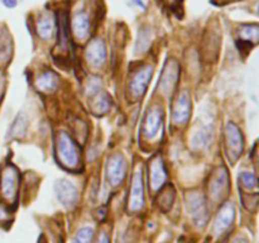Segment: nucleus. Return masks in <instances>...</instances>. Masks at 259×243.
<instances>
[{"label": "nucleus", "instance_id": "obj_26", "mask_svg": "<svg viewBox=\"0 0 259 243\" xmlns=\"http://www.w3.org/2000/svg\"><path fill=\"white\" fill-rule=\"evenodd\" d=\"M3 4L5 5L7 8H9V9H13V8L17 7V0H2Z\"/></svg>", "mask_w": 259, "mask_h": 243}, {"label": "nucleus", "instance_id": "obj_2", "mask_svg": "<svg viewBox=\"0 0 259 243\" xmlns=\"http://www.w3.org/2000/svg\"><path fill=\"white\" fill-rule=\"evenodd\" d=\"M187 210L191 215L192 220L197 227H205L209 219V209H207L206 200L204 195L197 191L187 194Z\"/></svg>", "mask_w": 259, "mask_h": 243}, {"label": "nucleus", "instance_id": "obj_27", "mask_svg": "<svg viewBox=\"0 0 259 243\" xmlns=\"http://www.w3.org/2000/svg\"><path fill=\"white\" fill-rule=\"evenodd\" d=\"M8 218V212L2 204H0V220H5Z\"/></svg>", "mask_w": 259, "mask_h": 243}, {"label": "nucleus", "instance_id": "obj_19", "mask_svg": "<svg viewBox=\"0 0 259 243\" xmlns=\"http://www.w3.org/2000/svg\"><path fill=\"white\" fill-rule=\"evenodd\" d=\"M238 34L240 37V42L242 43H249L252 42L253 45L258 42L259 37V29L257 24H250V25H243L240 29L238 30Z\"/></svg>", "mask_w": 259, "mask_h": 243}, {"label": "nucleus", "instance_id": "obj_10", "mask_svg": "<svg viewBox=\"0 0 259 243\" xmlns=\"http://www.w3.org/2000/svg\"><path fill=\"white\" fill-rule=\"evenodd\" d=\"M235 219V208L233 204H225L223 205L222 209L218 213L217 220L214 224V232L215 234L220 235L233 224Z\"/></svg>", "mask_w": 259, "mask_h": 243}, {"label": "nucleus", "instance_id": "obj_24", "mask_svg": "<svg viewBox=\"0 0 259 243\" xmlns=\"http://www.w3.org/2000/svg\"><path fill=\"white\" fill-rule=\"evenodd\" d=\"M174 197H175V191L172 187L169 190L168 189L163 190L162 194L159 195V199H158L159 207H161L163 210H168L169 208H171L172 202H174Z\"/></svg>", "mask_w": 259, "mask_h": 243}, {"label": "nucleus", "instance_id": "obj_13", "mask_svg": "<svg viewBox=\"0 0 259 243\" xmlns=\"http://www.w3.org/2000/svg\"><path fill=\"white\" fill-rule=\"evenodd\" d=\"M149 180H151V187L154 191L161 189L166 182L167 174L161 157H156L154 159H152L151 165H149Z\"/></svg>", "mask_w": 259, "mask_h": 243}, {"label": "nucleus", "instance_id": "obj_18", "mask_svg": "<svg viewBox=\"0 0 259 243\" xmlns=\"http://www.w3.org/2000/svg\"><path fill=\"white\" fill-rule=\"evenodd\" d=\"M53 29H55V20H53L52 15L45 14L40 17L37 22V32L42 38L47 39L52 35Z\"/></svg>", "mask_w": 259, "mask_h": 243}, {"label": "nucleus", "instance_id": "obj_21", "mask_svg": "<svg viewBox=\"0 0 259 243\" xmlns=\"http://www.w3.org/2000/svg\"><path fill=\"white\" fill-rule=\"evenodd\" d=\"M25 128H27V120L22 113L15 118L12 128H10V136L12 137H22L24 134Z\"/></svg>", "mask_w": 259, "mask_h": 243}, {"label": "nucleus", "instance_id": "obj_5", "mask_svg": "<svg viewBox=\"0 0 259 243\" xmlns=\"http://www.w3.org/2000/svg\"><path fill=\"white\" fill-rule=\"evenodd\" d=\"M180 76V66L175 60L168 61L163 68V72L161 76V83H159V88H161L162 93L166 95H171L174 93L175 88L177 85V80Z\"/></svg>", "mask_w": 259, "mask_h": 243}, {"label": "nucleus", "instance_id": "obj_8", "mask_svg": "<svg viewBox=\"0 0 259 243\" xmlns=\"http://www.w3.org/2000/svg\"><path fill=\"white\" fill-rule=\"evenodd\" d=\"M152 75H153V68L152 66H146L142 70H139L136 75L132 78L131 84H129V90L134 96L139 98L146 93L147 86L149 85Z\"/></svg>", "mask_w": 259, "mask_h": 243}, {"label": "nucleus", "instance_id": "obj_28", "mask_svg": "<svg viewBox=\"0 0 259 243\" xmlns=\"http://www.w3.org/2000/svg\"><path fill=\"white\" fill-rule=\"evenodd\" d=\"M98 243H109V237L106 233H101L100 237H99Z\"/></svg>", "mask_w": 259, "mask_h": 243}, {"label": "nucleus", "instance_id": "obj_9", "mask_svg": "<svg viewBox=\"0 0 259 243\" xmlns=\"http://www.w3.org/2000/svg\"><path fill=\"white\" fill-rule=\"evenodd\" d=\"M162 120H163V111L161 108L153 106L149 109L143 126V133L146 138L152 139L157 136L162 126Z\"/></svg>", "mask_w": 259, "mask_h": 243}, {"label": "nucleus", "instance_id": "obj_17", "mask_svg": "<svg viewBox=\"0 0 259 243\" xmlns=\"http://www.w3.org/2000/svg\"><path fill=\"white\" fill-rule=\"evenodd\" d=\"M58 85V76L53 73L52 71H46L35 81V86L39 89L42 93H51L55 90Z\"/></svg>", "mask_w": 259, "mask_h": 243}, {"label": "nucleus", "instance_id": "obj_15", "mask_svg": "<svg viewBox=\"0 0 259 243\" xmlns=\"http://www.w3.org/2000/svg\"><path fill=\"white\" fill-rule=\"evenodd\" d=\"M86 58L93 66H101L105 62L106 50L105 45L101 39H94L89 43L86 48Z\"/></svg>", "mask_w": 259, "mask_h": 243}, {"label": "nucleus", "instance_id": "obj_3", "mask_svg": "<svg viewBox=\"0 0 259 243\" xmlns=\"http://www.w3.org/2000/svg\"><path fill=\"white\" fill-rule=\"evenodd\" d=\"M225 141H227L228 156L233 162L239 158L244 149V139L240 129L234 123L229 122L225 129Z\"/></svg>", "mask_w": 259, "mask_h": 243}, {"label": "nucleus", "instance_id": "obj_23", "mask_svg": "<svg viewBox=\"0 0 259 243\" xmlns=\"http://www.w3.org/2000/svg\"><path fill=\"white\" fill-rule=\"evenodd\" d=\"M93 237H94L93 228L90 227L81 228V229H78L77 233H76L72 243H91Z\"/></svg>", "mask_w": 259, "mask_h": 243}, {"label": "nucleus", "instance_id": "obj_7", "mask_svg": "<svg viewBox=\"0 0 259 243\" xmlns=\"http://www.w3.org/2000/svg\"><path fill=\"white\" fill-rule=\"evenodd\" d=\"M56 195L58 200L62 202L63 207L72 208L75 207L78 199V192L75 185L67 180H58L56 182Z\"/></svg>", "mask_w": 259, "mask_h": 243}, {"label": "nucleus", "instance_id": "obj_6", "mask_svg": "<svg viewBox=\"0 0 259 243\" xmlns=\"http://www.w3.org/2000/svg\"><path fill=\"white\" fill-rule=\"evenodd\" d=\"M144 205V185L142 170L137 169L133 176V184H132L131 197H129V209L131 212H138Z\"/></svg>", "mask_w": 259, "mask_h": 243}, {"label": "nucleus", "instance_id": "obj_1", "mask_svg": "<svg viewBox=\"0 0 259 243\" xmlns=\"http://www.w3.org/2000/svg\"><path fill=\"white\" fill-rule=\"evenodd\" d=\"M58 158L61 164L67 169H76L80 164V153L75 142L66 132H60L57 142Z\"/></svg>", "mask_w": 259, "mask_h": 243}, {"label": "nucleus", "instance_id": "obj_14", "mask_svg": "<svg viewBox=\"0 0 259 243\" xmlns=\"http://www.w3.org/2000/svg\"><path fill=\"white\" fill-rule=\"evenodd\" d=\"M228 186H229V176H228L227 170L222 167V169L215 171L211 180H210V194H211L212 197L217 199V197H220L223 194H225Z\"/></svg>", "mask_w": 259, "mask_h": 243}, {"label": "nucleus", "instance_id": "obj_22", "mask_svg": "<svg viewBox=\"0 0 259 243\" xmlns=\"http://www.w3.org/2000/svg\"><path fill=\"white\" fill-rule=\"evenodd\" d=\"M111 105V101L109 99V96L104 93L96 94V101L94 104V109H95L96 113H105L109 110Z\"/></svg>", "mask_w": 259, "mask_h": 243}, {"label": "nucleus", "instance_id": "obj_29", "mask_svg": "<svg viewBox=\"0 0 259 243\" xmlns=\"http://www.w3.org/2000/svg\"><path fill=\"white\" fill-rule=\"evenodd\" d=\"M133 2L136 3L137 5H139V7H141V8H143V9H144V3H142L141 0H133Z\"/></svg>", "mask_w": 259, "mask_h": 243}, {"label": "nucleus", "instance_id": "obj_12", "mask_svg": "<svg viewBox=\"0 0 259 243\" xmlns=\"http://www.w3.org/2000/svg\"><path fill=\"white\" fill-rule=\"evenodd\" d=\"M2 192L7 199H14L18 190V174L13 166L5 167L2 175Z\"/></svg>", "mask_w": 259, "mask_h": 243}, {"label": "nucleus", "instance_id": "obj_30", "mask_svg": "<svg viewBox=\"0 0 259 243\" xmlns=\"http://www.w3.org/2000/svg\"><path fill=\"white\" fill-rule=\"evenodd\" d=\"M234 243H248V242L245 239H243V238H238Z\"/></svg>", "mask_w": 259, "mask_h": 243}, {"label": "nucleus", "instance_id": "obj_16", "mask_svg": "<svg viewBox=\"0 0 259 243\" xmlns=\"http://www.w3.org/2000/svg\"><path fill=\"white\" fill-rule=\"evenodd\" d=\"M72 32L78 40H85L88 38L90 33V19L86 13L80 12L73 17Z\"/></svg>", "mask_w": 259, "mask_h": 243}, {"label": "nucleus", "instance_id": "obj_25", "mask_svg": "<svg viewBox=\"0 0 259 243\" xmlns=\"http://www.w3.org/2000/svg\"><path fill=\"white\" fill-rule=\"evenodd\" d=\"M240 182H242L243 186L245 187L247 190H253L257 189L258 184H257V177H255L254 174L249 171H243L239 176Z\"/></svg>", "mask_w": 259, "mask_h": 243}, {"label": "nucleus", "instance_id": "obj_11", "mask_svg": "<svg viewBox=\"0 0 259 243\" xmlns=\"http://www.w3.org/2000/svg\"><path fill=\"white\" fill-rule=\"evenodd\" d=\"M190 110H191V101H190V95L184 91L180 94L179 99L176 100L172 111V120L176 124L186 123L190 116Z\"/></svg>", "mask_w": 259, "mask_h": 243}, {"label": "nucleus", "instance_id": "obj_20", "mask_svg": "<svg viewBox=\"0 0 259 243\" xmlns=\"http://www.w3.org/2000/svg\"><path fill=\"white\" fill-rule=\"evenodd\" d=\"M152 43V33L148 28H142L138 33L137 39V52L144 53Z\"/></svg>", "mask_w": 259, "mask_h": 243}, {"label": "nucleus", "instance_id": "obj_4", "mask_svg": "<svg viewBox=\"0 0 259 243\" xmlns=\"http://www.w3.org/2000/svg\"><path fill=\"white\" fill-rule=\"evenodd\" d=\"M126 162L123 154L116 153L109 157L106 164V179L113 186H118L125 177Z\"/></svg>", "mask_w": 259, "mask_h": 243}]
</instances>
